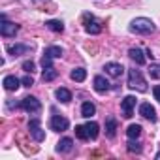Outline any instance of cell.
I'll return each mask as SVG.
<instances>
[{
	"instance_id": "1",
	"label": "cell",
	"mask_w": 160,
	"mask_h": 160,
	"mask_svg": "<svg viewBox=\"0 0 160 160\" xmlns=\"http://www.w3.org/2000/svg\"><path fill=\"white\" fill-rule=\"evenodd\" d=\"M128 28L134 34H152L156 30V25L151 19H147V17H136V19H132Z\"/></svg>"
},
{
	"instance_id": "2",
	"label": "cell",
	"mask_w": 160,
	"mask_h": 160,
	"mask_svg": "<svg viewBox=\"0 0 160 160\" xmlns=\"http://www.w3.org/2000/svg\"><path fill=\"white\" fill-rule=\"evenodd\" d=\"M128 87L138 91V92H145L147 91V81L139 70H128Z\"/></svg>"
},
{
	"instance_id": "3",
	"label": "cell",
	"mask_w": 160,
	"mask_h": 160,
	"mask_svg": "<svg viewBox=\"0 0 160 160\" xmlns=\"http://www.w3.org/2000/svg\"><path fill=\"white\" fill-rule=\"evenodd\" d=\"M19 106H21V109H25V111L30 113V115H34V113H38V111L42 109V102H40L36 96H25Z\"/></svg>"
},
{
	"instance_id": "4",
	"label": "cell",
	"mask_w": 160,
	"mask_h": 160,
	"mask_svg": "<svg viewBox=\"0 0 160 160\" xmlns=\"http://www.w3.org/2000/svg\"><path fill=\"white\" fill-rule=\"evenodd\" d=\"M28 132H30L32 139H34V141H38V143H42V141L45 139V130L42 128L40 119H32V121L28 122Z\"/></svg>"
},
{
	"instance_id": "5",
	"label": "cell",
	"mask_w": 160,
	"mask_h": 160,
	"mask_svg": "<svg viewBox=\"0 0 160 160\" xmlns=\"http://www.w3.org/2000/svg\"><path fill=\"white\" fill-rule=\"evenodd\" d=\"M19 32V25L12 23L6 19V15L2 13V25H0V34H2L4 38H13L15 34Z\"/></svg>"
},
{
	"instance_id": "6",
	"label": "cell",
	"mask_w": 160,
	"mask_h": 160,
	"mask_svg": "<svg viewBox=\"0 0 160 160\" xmlns=\"http://www.w3.org/2000/svg\"><path fill=\"white\" fill-rule=\"evenodd\" d=\"M68 126H70V121L62 115H53L49 119V128L53 132H64V130H68Z\"/></svg>"
},
{
	"instance_id": "7",
	"label": "cell",
	"mask_w": 160,
	"mask_h": 160,
	"mask_svg": "<svg viewBox=\"0 0 160 160\" xmlns=\"http://www.w3.org/2000/svg\"><path fill=\"white\" fill-rule=\"evenodd\" d=\"M83 19H85V30H87V34H100L102 32V27H100V23L94 19V15H91V13H85L83 15Z\"/></svg>"
},
{
	"instance_id": "8",
	"label": "cell",
	"mask_w": 160,
	"mask_h": 160,
	"mask_svg": "<svg viewBox=\"0 0 160 160\" xmlns=\"http://www.w3.org/2000/svg\"><path fill=\"white\" fill-rule=\"evenodd\" d=\"M136 96H124L122 102H121V109H122V117L124 119H130L132 117V109L136 108Z\"/></svg>"
},
{
	"instance_id": "9",
	"label": "cell",
	"mask_w": 160,
	"mask_h": 160,
	"mask_svg": "<svg viewBox=\"0 0 160 160\" xmlns=\"http://www.w3.org/2000/svg\"><path fill=\"white\" fill-rule=\"evenodd\" d=\"M139 115H141L143 119L151 121V122H156V109H154L149 102H143V104L139 106Z\"/></svg>"
},
{
	"instance_id": "10",
	"label": "cell",
	"mask_w": 160,
	"mask_h": 160,
	"mask_svg": "<svg viewBox=\"0 0 160 160\" xmlns=\"http://www.w3.org/2000/svg\"><path fill=\"white\" fill-rule=\"evenodd\" d=\"M104 70H106V73L111 75V77H121L126 68H124L122 64H119V62H108V64L104 66Z\"/></svg>"
},
{
	"instance_id": "11",
	"label": "cell",
	"mask_w": 160,
	"mask_h": 160,
	"mask_svg": "<svg viewBox=\"0 0 160 160\" xmlns=\"http://www.w3.org/2000/svg\"><path fill=\"white\" fill-rule=\"evenodd\" d=\"M109 89H111V85H109V81H108L104 75H96V77H94V91H96V92L104 94V92H108Z\"/></svg>"
},
{
	"instance_id": "12",
	"label": "cell",
	"mask_w": 160,
	"mask_h": 160,
	"mask_svg": "<svg viewBox=\"0 0 160 160\" xmlns=\"http://www.w3.org/2000/svg\"><path fill=\"white\" fill-rule=\"evenodd\" d=\"M30 49H32V47H30V45H27V43H15V45H8V47H6V51H8L10 55H13V57L27 55Z\"/></svg>"
},
{
	"instance_id": "13",
	"label": "cell",
	"mask_w": 160,
	"mask_h": 160,
	"mask_svg": "<svg viewBox=\"0 0 160 160\" xmlns=\"http://www.w3.org/2000/svg\"><path fill=\"white\" fill-rule=\"evenodd\" d=\"M21 79L19 77H15V75H6L4 77V81H2V85H4V89L6 91H17L19 87H21Z\"/></svg>"
},
{
	"instance_id": "14",
	"label": "cell",
	"mask_w": 160,
	"mask_h": 160,
	"mask_svg": "<svg viewBox=\"0 0 160 160\" xmlns=\"http://www.w3.org/2000/svg\"><path fill=\"white\" fill-rule=\"evenodd\" d=\"M145 55H147V53H143L139 47H132V49L128 51V57H130L136 64H139V66L145 64Z\"/></svg>"
},
{
	"instance_id": "15",
	"label": "cell",
	"mask_w": 160,
	"mask_h": 160,
	"mask_svg": "<svg viewBox=\"0 0 160 160\" xmlns=\"http://www.w3.org/2000/svg\"><path fill=\"white\" fill-rule=\"evenodd\" d=\"M115 134H117V119L115 117H108L106 119V136L109 139H113Z\"/></svg>"
},
{
	"instance_id": "16",
	"label": "cell",
	"mask_w": 160,
	"mask_h": 160,
	"mask_svg": "<svg viewBox=\"0 0 160 160\" xmlns=\"http://www.w3.org/2000/svg\"><path fill=\"white\" fill-rule=\"evenodd\" d=\"M73 149V139L72 138H62L57 143V152H70Z\"/></svg>"
},
{
	"instance_id": "17",
	"label": "cell",
	"mask_w": 160,
	"mask_h": 160,
	"mask_svg": "<svg viewBox=\"0 0 160 160\" xmlns=\"http://www.w3.org/2000/svg\"><path fill=\"white\" fill-rule=\"evenodd\" d=\"M85 128H87L89 139H96V138H98V134H100V124H98V122H94V121H89V122L85 124Z\"/></svg>"
},
{
	"instance_id": "18",
	"label": "cell",
	"mask_w": 160,
	"mask_h": 160,
	"mask_svg": "<svg viewBox=\"0 0 160 160\" xmlns=\"http://www.w3.org/2000/svg\"><path fill=\"white\" fill-rule=\"evenodd\" d=\"M94 113H96V106L92 102H83V106H81V117L91 119Z\"/></svg>"
},
{
	"instance_id": "19",
	"label": "cell",
	"mask_w": 160,
	"mask_h": 160,
	"mask_svg": "<svg viewBox=\"0 0 160 160\" xmlns=\"http://www.w3.org/2000/svg\"><path fill=\"white\" fill-rule=\"evenodd\" d=\"M55 96H57V100H58V102H62V104H68V102L72 100V92H70L68 89H64V87H60V89H57V92H55Z\"/></svg>"
},
{
	"instance_id": "20",
	"label": "cell",
	"mask_w": 160,
	"mask_h": 160,
	"mask_svg": "<svg viewBox=\"0 0 160 160\" xmlns=\"http://www.w3.org/2000/svg\"><path fill=\"white\" fill-rule=\"evenodd\" d=\"M70 77L73 79V81L81 83V81H85V77H87V70L85 68H73L72 73H70Z\"/></svg>"
},
{
	"instance_id": "21",
	"label": "cell",
	"mask_w": 160,
	"mask_h": 160,
	"mask_svg": "<svg viewBox=\"0 0 160 160\" xmlns=\"http://www.w3.org/2000/svg\"><path fill=\"white\" fill-rule=\"evenodd\" d=\"M45 27H47L49 30H53V32H57V34H60V32H64V23H62V21H57V19H51V21H45Z\"/></svg>"
},
{
	"instance_id": "22",
	"label": "cell",
	"mask_w": 160,
	"mask_h": 160,
	"mask_svg": "<svg viewBox=\"0 0 160 160\" xmlns=\"http://www.w3.org/2000/svg\"><path fill=\"white\" fill-rule=\"evenodd\" d=\"M62 47H58V45H49L45 51H43V55H47V57H51V58H60L62 57Z\"/></svg>"
},
{
	"instance_id": "23",
	"label": "cell",
	"mask_w": 160,
	"mask_h": 160,
	"mask_svg": "<svg viewBox=\"0 0 160 160\" xmlns=\"http://www.w3.org/2000/svg\"><path fill=\"white\" fill-rule=\"evenodd\" d=\"M126 149H128L130 152H138V154H139V152L143 151V147H141V143L138 141V138H134V139H130V138H128V143H126Z\"/></svg>"
},
{
	"instance_id": "24",
	"label": "cell",
	"mask_w": 160,
	"mask_h": 160,
	"mask_svg": "<svg viewBox=\"0 0 160 160\" xmlns=\"http://www.w3.org/2000/svg\"><path fill=\"white\" fill-rule=\"evenodd\" d=\"M57 75H58L57 68H55V66H51V68H45V70H43L42 79H43V81H53V79H57Z\"/></svg>"
},
{
	"instance_id": "25",
	"label": "cell",
	"mask_w": 160,
	"mask_h": 160,
	"mask_svg": "<svg viewBox=\"0 0 160 160\" xmlns=\"http://www.w3.org/2000/svg\"><path fill=\"white\" fill-rule=\"evenodd\" d=\"M126 136H128L130 139L139 138V136H141V126H139V124H130V126L126 128Z\"/></svg>"
},
{
	"instance_id": "26",
	"label": "cell",
	"mask_w": 160,
	"mask_h": 160,
	"mask_svg": "<svg viewBox=\"0 0 160 160\" xmlns=\"http://www.w3.org/2000/svg\"><path fill=\"white\" fill-rule=\"evenodd\" d=\"M75 136H77L79 139H83V141H85V139H89L87 128H85V126H81V124H77V126H75Z\"/></svg>"
},
{
	"instance_id": "27",
	"label": "cell",
	"mask_w": 160,
	"mask_h": 160,
	"mask_svg": "<svg viewBox=\"0 0 160 160\" xmlns=\"http://www.w3.org/2000/svg\"><path fill=\"white\" fill-rule=\"evenodd\" d=\"M149 73H151V77L158 79V77H160V64H152V66L149 68Z\"/></svg>"
},
{
	"instance_id": "28",
	"label": "cell",
	"mask_w": 160,
	"mask_h": 160,
	"mask_svg": "<svg viewBox=\"0 0 160 160\" xmlns=\"http://www.w3.org/2000/svg\"><path fill=\"white\" fill-rule=\"evenodd\" d=\"M40 64H42V68H43V70H45V68H51V66H53V58H51V57H47V55H43Z\"/></svg>"
},
{
	"instance_id": "29",
	"label": "cell",
	"mask_w": 160,
	"mask_h": 160,
	"mask_svg": "<svg viewBox=\"0 0 160 160\" xmlns=\"http://www.w3.org/2000/svg\"><path fill=\"white\" fill-rule=\"evenodd\" d=\"M34 68H36V64H34L32 60H25V62H23V70H25L27 73H32Z\"/></svg>"
},
{
	"instance_id": "30",
	"label": "cell",
	"mask_w": 160,
	"mask_h": 160,
	"mask_svg": "<svg viewBox=\"0 0 160 160\" xmlns=\"http://www.w3.org/2000/svg\"><path fill=\"white\" fill-rule=\"evenodd\" d=\"M21 81H23V87H32V85H34V79H32V75H25V77L21 79Z\"/></svg>"
},
{
	"instance_id": "31",
	"label": "cell",
	"mask_w": 160,
	"mask_h": 160,
	"mask_svg": "<svg viewBox=\"0 0 160 160\" xmlns=\"http://www.w3.org/2000/svg\"><path fill=\"white\" fill-rule=\"evenodd\" d=\"M152 94H154V98L160 102V85H156V87L152 89Z\"/></svg>"
},
{
	"instance_id": "32",
	"label": "cell",
	"mask_w": 160,
	"mask_h": 160,
	"mask_svg": "<svg viewBox=\"0 0 160 160\" xmlns=\"http://www.w3.org/2000/svg\"><path fill=\"white\" fill-rule=\"evenodd\" d=\"M156 160H160V152H156Z\"/></svg>"
},
{
	"instance_id": "33",
	"label": "cell",
	"mask_w": 160,
	"mask_h": 160,
	"mask_svg": "<svg viewBox=\"0 0 160 160\" xmlns=\"http://www.w3.org/2000/svg\"><path fill=\"white\" fill-rule=\"evenodd\" d=\"M34 2H42V0H34ZM45 2H47V0H45Z\"/></svg>"
}]
</instances>
